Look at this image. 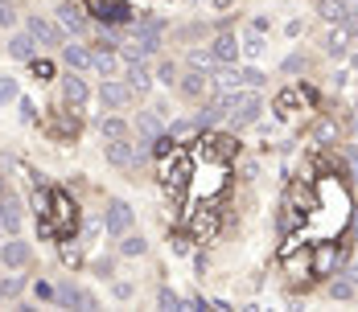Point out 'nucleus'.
<instances>
[{"label": "nucleus", "mask_w": 358, "mask_h": 312, "mask_svg": "<svg viewBox=\"0 0 358 312\" xmlns=\"http://www.w3.org/2000/svg\"><path fill=\"white\" fill-rule=\"evenodd\" d=\"M346 4V25H358V0H342Z\"/></svg>", "instance_id": "33"}, {"label": "nucleus", "mask_w": 358, "mask_h": 312, "mask_svg": "<svg viewBox=\"0 0 358 312\" xmlns=\"http://www.w3.org/2000/svg\"><path fill=\"white\" fill-rule=\"evenodd\" d=\"M0 300H4V292H0Z\"/></svg>", "instance_id": "37"}, {"label": "nucleus", "mask_w": 358, "mask_h": 312, "mask_svg": "<svg viewBox=\"0 0 358 312\" xmlns=\"http://www.w3.org/2000/svg\"><path fill=\"white\" fill-rule=\"evenodd\" d=\"M99 132H103L108 140H124L128 136V124H124L120 115H108V119H99Z\"/></svg>", "instance_id": "21"}, {"label": "nucleus", "mask_w": 358, "mask_h": 312, "mask_svg": "<svg viewBox=\"0 0 358 312\" xmlns=\"http://www.w3.org/2000/svg\"><path fill=\"white\" fill-rule=\"evenodd\" d=\"M34 45H37V41L29 34H17L13 41H8V54H13L17 62H34Z\"/></svg>", "instance_id": "14"}, {"label": "nucleus", "mask_w": 358, "mask_h": 312, "mask_svg": "<svg viewBox=\"0 0 358 312\" xmlns=\"http://www.w3.org/2000/svg\"><path fill=\"white\" fill-rule=\"evenodd\" d=\"M189 66H198V70L215 66V54L210 50H189Z\"/></svg>", "instance_id": "23"}, {"label": "nucleus", "mask_w": 358, "mask_h": 312, "mask_svg": "<svg viewBox=\"0 0 358 312\" xmlns=\"http://www.w3.org/2000/svg\"><path fill=\"white\" fill-rule=\"evenodd\" d=\"M8 99H17V82L4 74V78H0V103H8Z\"/></svg>", "instance_id": "28"}, {"label": "nucleus", "mask_w": 358, "mask_h": 312, "mask_svg": "<svg viewBox=\"0 0 358 312\" xmlns=\"http://www.w3.org/2000/svg\"><path fill=\"white\" fill-rule=\"evenodd\" d=\"M157 304H161V309H185V300H181L178 292H169V288L157 292Z\"/></svg>", "instance_id": "22"}, {"label": "nucleus", "mask_w": 358, "mask_h": 312, "mask_svg": "<svg viewBox=\"0 0 358 312\" xmlns=\"http://www.w3.org/2000/svg\"><path fill=\"white\" fill-rule=\"evenodd\" d=\"M355 66H358V58H355Z\"/></svg>", "instance_id": "38"}, {"label": "nucleus", "mask_w": 358, "mask_h": 312, "mask_svg": "<svg viewBox=\"0 0 358 312\" xmlns=\"http://www.w3.org/2000/svg\"><path fill=\"white\" fill-rule=\"evenodd\" d=\"M243 50H248L251 58H255V54H264V41H259V34H251L248 41H243Z\"/></svg>", "instance_id": "32"}, {"label": "nucleus", "mask_w": 358, "mask_h": 312, "mask_svg": "<svg viewBox=\"0 0 358 312\" xmlns=\"http://www.w3.org/2000/svg\"><path fill=\"white\" fill-rule=\"evenodd\" d=\"M173 251H178V255H185V251H189V239H181V235H178V239H173Z\"/></svg>", "instance_id": "35"}, {"label": "nucleus", "mask_w": 358, "mask_h": 312, "mask_svg": "<svg viewBox=\"0 0 358 312\" xmlns=\"http://www.w3.org/2000/svg\"><path fill=\"white\" fill-rule=\"evenodd\" d=\"M34 74L41 78V82H45V78H54V62H45V58L37 62V58H34Z\"/></svg>", "instance_id": "31"}, {"label": "nucleus", "mask_w": 358, "mask_h": 312, "mask_svg": "<svg viewBox=\"0 0 358 312\" xmlns=\"http://www.w3.org/2000/svg\"><path fill=\"white\" fill-rule=\"evenodd\" d=\"M144 251H148V239L144 235H120V255L124 259H141Z\"/></svg>", "instance_id": "16"}, {"label": "nucleus", "mask_w": 358, "mask_h": 312, "mask_svg": "<svg viewBox=\"0 0 358 312\" xmlns=\"http://www.w3.org/2000/svg\"><path fill=\"white\" fill-rule=\"evenodd\" d=\"M136 132H141L144 140H157L161 136V115H157V111H141V115H136Z\"/></svg>", "instance_id": "18"}, {"label": "nucleus", "mask_w": 358, "mask_h": 312, "mask_svg": "<svg viewBox=\"0 0 358 312\" xmlns=\"http://www.w3.org/2000/svg\"><path fill=\"white\" fill-rule=\"evenodd\" d=\"M103 156H108V165H115V169L136 165V148H132L128 140H108V144H103Z\"/></svg>", "instance_id": "6"}, {"label": "nucleus", "mask_w": 358, "mask_h": 312, "mask_svg": "<svg viewBox=\"0 0 358 312\" xmlns=\"http://www.w3.org/2000/svg\"><path fill=\"white\" fill-rule=\"evenodd\" d=\"M178 87H181V95H185V99H194V103H198V99L210 91V78H206V70L194 66V70H189V74H185V78L178 82Z\"/></svg>", "instance_id": "7"}, {"label": "nucleus", "mask_w": 358, "mask_h": 312, "mask_svg": "<svg viewBox=\"0 0 358 312\" xmlns=\"http://www.w3.org/2000/svg\"><path fill=\"white\" fill-rule=\"evenodd\" d=\"M87 99H91L87 82H83L78 74H66V78H62V103L71 107V111H83V107H87Z\"/></svg>", "instance_id": "5"}, {"label": "nucleus", "mask_w": 358, "mask_h": 312, "mask_svg": "<svg viewBox=\"0 0 358 312\" xmlns=\"http://www.w3.org/2000/svg\"><path fill=\"white\" fill-rule=\"evenodd\" d=\"M0 263H4V267H13V272H17V267H25V263H29V243H21V239L4 243V246H0Z\"/></svg>", "instance_id": "8"}, {"label": "nucleus", "mask_w": 358, "mask_h": 312, "mask_svg": "<svg viewBox=\"0 0 358 312\" xmlns=\"http://www.w3.org/2000/svg\"><path fill=\"white\" fill-rule=\"evenodd\" d=\"M259 111H264V99H259L255 91H248V95H231L227 119H231L235 128H248V124H255V119H259Z\"/></svg>", "instance_id": "2"}, {"label": "nucleus", "mask_w": 358, "mask_h": 312, "mask_svg": "<svg viewBox=\"0 0 358 312\" xmlns=\"http://www.w3.org/2000/svg\"><path fill=\"white\" fill-rule=\"evenodd\" d=\"M132 218H136V214H132V206H128V202L111 198L108 209H103V230L120 239V235H128V230H132Z\"/></svg>", "instance_id": "3"}, {"label": "nucleus", "mask_w": 358, "mask_h": 312, "mask_svg": "<svg viewBox=\"0 0 358 312\" xmlns=\"http://www.w3.org/2000/svg\"><path fill=\"white\" fill-rule=\"evenodd\" d=\"M210 4H215V8H231V4H235V0H210Z\"/></svg>", "instance_id": "36"}, {"label": "nucleus", "mask_w": 358, "mask_h": 312, "mask_svg": "<svg viewBox=\"0 0 358 312\" xmlns=\"http://www.w3.org/2000/svg\"><path fill=\"white\" fill-rule=\"evenodd\" d=\"M239 82H243V87H251V91H255V87L264 82V74H259V70H239Z\"/></svg>", "instance_id": "30"}, {"label": "nucleus", "mask_w": 358, "mask_h": 312, "mask_svg": "<svg viewBox=\"0 0 358 312\" xmlns=\"http://www.w3.org/2000/svg\"><path fill=\"white\" fill-rule=\"evenodd\" d=\"M25 29H29V37H34V41H41V45H58V41H62V37H58V29H54L50 21H41V17H29V25H25Z\"/></svg>", "instance_id": "13"}, {"label": "nucleus", "mask_w": 358, "mask_h": 312, "mask_svg": "<svg viewBox=\"0 0 358 312\" xmlns=\"http://www.w3.org/2000/svg\"><path fill=\"white\" fill-rule=\"evenodd\" d=\"M355 165H358V161H355Z\"/></svg>", "instance_id": "39"}, {"label": "nucleus", "mask_w": 358, "mask_h": 312, "mask_svg": "<svg viewBox=\"0 0 358 312\" xmlns=\"http://www.w3.org/2000/svg\"><path fill=\"white\" fill-rule=\"evenodd\" d=\"M17 21V8H13V0H0V29H8Z\"/></svg>", "instance_id": "25"}, {"label": "nucleus", "mask_w": 358, "mask_h": 312, "mask_svg": "<svg viewBox=\"0 0 358 312\" xmlns=\"http://www.w3.org/2000/svg\"><path fill=\"white\" fill-rule=\"evenodd\" d=\"M350 29H355V25H346V21H342V25H338V29L329 34V41H325V50H329V58H342V54L350 50V45H346V37H350Z\"/></svg>", "instance_id": "15"}, {"label": "nucleus", "mask_w": 358, "mask_h": 312, "mask_svg": "<svg viewBox=\"0 0 358 312\" xmlns=\"http://www.w3.org/2000/svg\"><path fill=\"white\" fill-rule=\"evenodd\" d=\"M54 296H58V304H74V309H95V296H87V292H78L74 283H62V288H58Z\"/></svg>", "instance_id": "12"}, {"label": "nucleus", "mask_w": 358, "mask_h": 312, "mask_svg": "<svg viewBox=\"0 0 358 312\" xmlns=\"http://www.w3.org/2000/svg\"><path fill=\"white\" fill-rule=\"evenodd\" d=\"M128 87H132V95H144V91L152 87V74L144 70V62H132V70H128Z\"/></svg>", "instance_id": "19"}, {"label": "nucleus", "mask_w": 358, "mask_h": 312, "mask_svg": "<svg viewBox=\"0 0 358 312\" xmlns=\"http://www.w3.org/2000/svg\"><path fill=\"white\" fill-rule=\"evenodd\" d=\"M210 54H215V62H222V66H231V62L239 58V41H235V34H222V37H215Z\"/></svg>", "instance_id": "10"}, {"label": "nucleus", "mask_w": 358, "mask_h": 312, "mask_svg": "<svg viewBox=\"0 0 358 312\" xmlns=\"http://www.w3.org/2000/svg\"><path fill=\"white\" fill-rule=\"evenodd\" d=\"M74 226H78V206H74L66 193H50V209H41V235L50 239H71Z\"/></svg>", "instance_id": "1"}, {"label": "nucleus", "mask_w": 358, "mask_h": 312, "mask_svg": "<svg viewBox=\"0 0 358 312\" xmlns=\"http://www.w3.org/2000/svg\"><path fill=\"white\" fill-rule=\"evenodd\" d=\"M95 70H99V74H111V70H115V58H111L108 50H99V54H95Z\"/></svg>", "instance_id": "26"}, {"label": "nucleus", "mask_w": 358, "mask_h": 312, "mask_svg": "<svg viewBox=\"0 0 358 312\" xmlns=\"http://www.w3.org/2000/svg\"><path fill=\"white\" fill-rule=\"evenodd\" d=\"M157 78H161L165 87H173V82H178V66H173V62H161V70H157Z\"/></svg>", "instance_id": "27"}, {"label": "nucleus", "mask_w": 358, "mask_h": 312, "mask_svg": "<svg viewBox=\"0 0 358 312\" xmlns=\"http://www.w3.org/2000/svg\"><path fill=\"white\" fill-rule=\"evenodd\" d=\"M99 103L108 107V111H124V107L132 103V87L128 82H103L99 87Z\"/></svg>", "instance_id": "4"}, {"label": "nucleus", "mask_w": 358, "mask_h": 312, "mask_svg": "<svg viewBox=\"0 0 358 312\" xmlns=\"http://www.w3.org/2000/svg\"><path fill=\"white\" fill-rule=\"evenodd\" d=\"M317 13H322L329 25H342L346 21V4L342 0H317Z\"/></svg>", "instance_id": "20"}, {"label": "nucleus", "mask_w": 358, "mask_h": 312, "mask_svg": "<svg viewBox=\"0 0 358 312\" xmlns=\"http://www.w3.org/2000/svg\"><path fill=\"white\" fill-rule=\"evenodd\" d=\"M21 288H25V279H21V276H8L4 283H0V292H4V296H17Z\"/></svg>", "instance_id": "29"}, {"label": "nucleus", "mask_w": 358, "mask_h": 312, "mask_svg": "<svg viewBox=\"0 0 358 312\" xmlns=\"http://www.w3.org/2000/svg\"><path fill=\"white\" fill-rule=\"evenodd\" d=\"M317 140H338V128H334V124H322V128H317Z\"/></svg>", "instance_id": "34"}, {"label": "nucleus", "mask_w": 358, "mask_h": 312, "mask_svg": "<svg viewBox=\"0 0 358 312\" xmlns=\"http://www.w3.org/2000/svg\"><path fill=\"white\" fill-rule=\"evenodd\" d=\"M355 296V279H338L334 283V300H350Z\"/></svg>", "instance_id": "24"}, {"label": "nucleus", "mask_w": 358, "mask_h": 312, "mask_svg": "<svg viewBox=\"0 0 358 312\" xmlns=\"http://www.w3.org/2000/svg\"><path fill=\"white\" fill-rule=\"evenodd\" d=\"M58 25L71 29V34H87V17H83V8H74V4H58Z\"/></svg>", "instance_id": "11"}, {"label": "nucleus", "mask_w": 358, "mask_h": 312, "mask_svg": "<svg viewBox=\"0 0 358 312\" xmlns=\"http://www.w3.org/2000/svg\"><path fill=\"white\" fill-rule=\"evenodd\" d=\"M62 58H66V66H74V70L95 66V54H87L83 45H62Z\"/></svg>", "instance_id": "17"}, {"label": "nucleus", "mask_w": 358, "mask_h": 312, "mask_svg": "<svg viewBox=\"0 0 358 312\" xmlns=\"http://www.w3.org/2000/svg\"><path fill=\"white\" fill-rule=\"evenodd\" d=\"M0 222H4V230H8V235H17V230H21V202H17L13 193H4V198H0Z\"/></svg>", "instance_id": "9"}]
</instances>
